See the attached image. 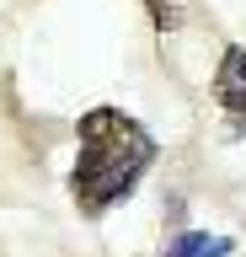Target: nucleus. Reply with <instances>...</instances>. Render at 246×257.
<instances>
[{"label":"nucleus","mask_w":246,"mask_h":257,"mask_svg":"<svg viewBox=\"0 0 246 257\" xmlns=\"http://www.w3.org/2000/svg\"><path fill=\"white\" fill-rule=\"evenodd\" d=\"M214 96H219V107L230 112V128L246 134V48H225L219 75H214Z\"/></svg>","instance_id":"obj_2"},{"label":"nucleus","mask_w":246,"mask_h":257,"mask_svg":"<svg viewBox=\"0 0 246 257\" xmlns=\"http://www.w3.org/2000/svg\"><path fill=\"white\" fill-rule=\"evenodd\" d=\"M235 252V241L230 236H209V230H177V236L166 241L161 257H230Z\"/></svg>","instance_id":"obj_3"},{"label":"nucleus","mask_w":246,"mask_h":257,"mask_svg":"<svg viewBox=\"0 0 246 257\" xmlns=\"http://www.w3.org/2000/svg\"><path fill=\"white\" fill-rule=\"evenodd\" d=\"M145 6H150V22H155L161 32L182 27V0H145Z\"/></svg>","instance_id":"obj_4"},{"label":"nucleus","mask_w":246,"mask_h":257,"mask_svg":"<svg viewBox=\"0 0 246 257\" xmlns=\"http://www.w3.org/2000/svg\"><path fill=\"white\" fill-rule=\"evenodd\" d=\"M155 161V140L134 123L123 107H91L81 118V156H75V172H70V193L81 214H107L113 204H123L139 177L150 172Z\"/></svg>","instance_id":"obj_1"}]
</instances>
